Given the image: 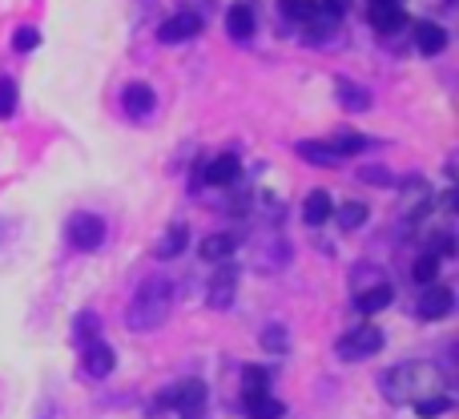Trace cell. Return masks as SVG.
I'll use <instances>...</instances> for the list:
<instances>
[{
	"label": "cell",
	"mask_w": 459,
	"mask_h": 419,
	"mask_svg": "<svg viewBox=\"0 0 459 419\" xmlns=\"http://www.w3.org/2000/svg\"><path fill=\"white\" fill-rule=\"evenodd\" d=\"M169 310H174V283H169L166 275H150L134 291V299H129L126 327L129 331L150 335V331H158V327L166 323Z\"/></svg>",
	"instance_id": "cell-2"
},
{
	"label": "cell",
	"mask_w": 459,
	"mask_h": 419,
	"mask_svg": "<svg viewBox=\"0 0 459 419\" xmlns=\"http://www.w3.org/2000/svg\"><path fill=\"white\" fill-rule=\"evenodd\" d=\"M391 299H395V291H391V283H375V286H363V291H355V310L359 315H379V310L391 307Z\"/></svg>",
	"instance_id": "cell-11"
},
{
	"label": "cell",
	"mask_w": 459,
	"mask_h": 419,
	"mask_svg": "<svg viewBox=\"0 0 459 419\" xmlns=\"http://www.w3.org/2000/svg\"><path fill=\"white\" fill-rule=\"evenodd\" d=\"M234 294H238V266L234 262H218L214 278L206 283V302L214 310H226L234 307Z\"/></svg>",
	"instance_id": "cell-6"
},
{
	"label": "cell",
	"mask_w": 459,
	"mask_h": 419,
	"mask_svg": "<svg viewBox=\"0 0 459 419\" xmlns=\"http://www.w3.org/2000/svg\"><path fill=\"white\" fill-rule=\"evenodd\" d=\"M81 367H85L93 380H105V375H113V367H117V355H113V347L97 335V339L81 343Z\"/></svg>",
	"instance_id": "cell-8"
},
{
	"label": "cell",
	"mask_w": 459,
	"mask_h": 419,
	"mask_svg": "<svg viewBox=\"0 0 459 419\" xmlns=\"http://www.w3.org/2000/svg\"><path fill=\"white\" fill-rule=\"evenodd\" d=\"M294 150H299V158H307L310 166H339L342 161V153L334 150V142H299Z\"/></svg>",
	"instance_id": "cell-18"
},
{
	"label": "cell",
	"mask_w": 459,
	"mask_h": 419,
	"mask_svg": "<svg viewBox=\"0 0 459 419\" xmlns=\"http://www.w3.org/2000/svg\"><path fill=\"white\" fill-rule=\"evenodd\" d=\"M323 8H331V13H347V8H351V0H323Z\"/></svg>",
	"instance_id": "cell-34"
},
{
	"label": "cell",
	"mask_w": 459,
	"mask_h": 419,
	"mask_svg": "<svg viewBox=\"0 0 459 419\" xmlns=\"http://www.w3.org/2000/svg\"><path fill=\"white\" fill-rule=\"evenodd\" d=\"M411 278H415V283H420V286L436 283V278H439V258H436V254H431V250H423L420 258H415V266H411Z\"/></svg>",
	"instance_id": "cell-27"
},
{
	"label": "cell",
	"mask_w": 459,
	"mask_h": 419,
	"mask_svg": "<svg viewBox=\"0 0 459 419\" xmlns=\"http://www.w3.org/2000/svg\"><path fill=\"white\" fill-rule=\"evenodd\" d=\"M161 404L182 412V419H206V383L202 380H182L178 388L161 391Z\"/></svg>",
	"instance_id": "cell-4"
},
{
	"label": "cell",
	"mask_w": 459,
	"mask_h": 419,
	"mask_svg": "<svg viewBox=\"0 0 459 419\" xmlns=\"http://www.w3.org/2000/svg\"><path fill=\"white\" fill-rule=\"evenodd\" d=\"M334 214V202L326 190H310L307 202H302V218H307V226H326Z\"/></svg>",
	"instance_id": "cell-17"
},
{
	"label": "cell",
	"mask_w": 459,
	"mask_h": 419,
	"mask_svg": "<svg viewBox=\"0 0 459 419\" xmlns=\"http://www.w3.org/2000/svg\"><path fill=\"white\" fill-rule=\"evenodd\" d=\"M186 242H190V230L182 226V222H174V226L166 230V234L158 238V246H153V254H158V258H178V254L186 250Z\"/></svg>",
	"instance_id": "cell-19"
},
{
	"label": "cell",
	"mask_w": 459,
	"mask_h": 419,
	"mask_svg": "<svg viewBox=\"0 0 459 419\" xmlns=\"http://www.w3.org/2000/svg\"><path fill=\"white\" fill-rule=\"evenodd\" d=\"M415 415L420 419H444L447 412H452V396H444V391H439V396H428V399H415Z\"/></svg>",
	"instance_id": "cell-23"
},
{
	"label": "cell",
	"mask_w": 459,
	"mask_h": 419,
	"mask_svg": "<svg viewBox=\"0 0 459 419\" xmlns=\"http://www.w3.org/2000/svg\"><path fill=\"white\" fill-rule=\"evenodd\" d=\"M202 32V16L198 13H174L166 24H161V45H182V40H190V37H198Z\"/></svg>",
	"instance_id": "cell-9"
},
{
	"label": "cell",
	"mask_w": 459,
	"mask_h": 419,
	"mask_svg": "<svg viewBox=\"0 0 459 419\" xmlns=\"http://www.w3.org/2000/svg\"><path fill=\"white\" fill-rule=\"evenodd\" d=\"M89 339H97V315L93 310H81L77 319H73V343H89Z\"/></svg>",
	"instance_id": "cell-28"
},
{
	"label": "cell",
	"mask_w": 459,
	"mask_h": 419,
	"mask_svg": "<svg viewBox=\"0 0 459 419\" xmlns=\"http://www.w3.org/2000/svg\"><path fill=\"white\" fill-rule=\"evenodd\" d=\"M238 250V238L234 234H206L198 246V258L202 262H230Z\"/></svg>",
	"instance_id": "cell-15"
},
{
	"label": "cell",
	"mask_w": 459,
	"mask_h": 419,
	"mask_svg": "<svg viewBox=\"0 0 459 419\" xmlns=\"http://www.w3.org/2000/svg\"><path fill=\"white\" fill-rule=\"evenodd\" d=\"M359 182H367V186H395V178H391L387 170H379V166H367V170H359Z\"/></svg>",
	"instance_id": "cell-33"
},
{
	"label": "cell",
	"mask_w": 459,
	"mask_h": 419,
	"mask_svg": "<svg viewBox=\"0 0 459 419\" xmlns=\"http://www.w3.org/2000/svg\"><path fill=\"white\" fill-rule=\"evenodd\" d=\"M375 4H399V0H371V8H375Z\"/></svg>",
	"instance_id": "cell-35"
},
{
	"label": "cell",
	"mask_w": 459,
	"mask_h": 419,
	"mask_svg": "<svg viewBox=\"0 0 459 419\" xmlns=\"http://www.w3.org/2000/svg\"><path fill=\"white\" fill-rule=\"evenodd\" d=\"M299 29L307 32L310 40H318V45H323V40L339 37V13H331V8H315V16H310V21H302Z\"/></svg>",
	"instance_id": "cell-13"
},
{
	"label": "cell",
	"mask_w": 459,
	"mask_h": 419,
	"mask_svg": "<svg viewBox=\"0 0 459 419\" xmlns=\"http://www.w3.org/2000/svg\"><path fill=\"white\" fill-rule=\"evenodd\" d=\"M407 24V13L399 4H375L371 8V29L379 32V37H391V32H399Z\"/></svg>",
	"instance_id": "cell-16"
},
{
	"label": "cell",
	"mask_w": 459,
	"mask_h": 419,
	"mask_svg": "<svg viewBox=\"0 0 459 419\" xmlns=\"http://www.w3.org/2000/svg\"><path fill=\"white\" fill-rule=\"evenodd\" d=\"M121 105H126V113L129 118H150L153 113V105H158V93H153L145 81H134V85H126V93H121Z\"/></svg>",
	"instance_id": "cell-10"
},
{
	"label": "cell",
	"mask_w": 459,
	"mask_h": 419,
	"mask_svg": "<svg viewBox=\"0 0 459 419\" xmlns=\"http://www.w3.org/2000/svg\"><path fill=\"white\" fill-rule=\"evenodd\" d=\"M226 32L234 40H250L254 37V13H250V4H234L226 13Z\"/></svg>",
	"instance_id": "cell-21"
},
{
	"label": "cell",
	"mask_w": 459,
	"mask_h": 419,
	"mask_svg": "<svg viewBox=\"0 0 459 419\" xmlns=\"http://www.w3.org/2000/svg\"><path fill=\"white\" fill-rule=\"evenodd\" d=\"M334 150H339L342 158H351V153H363V150H367V137H359V134H339V137H334Z\"/></svg>",
	"instance_id": "cell-32"
},
{
	"label": "cell",
	"mask_w": 459,
	"mask_h": 419,
	"mask_svg": "<svg viewBox=\"0 0 459 419\" xmlns=\"http://www.w3.org/2000/svg\"><path fill=\"white\" fill-rule=\"evenodd\" d=\"M334 218H339V226H342V230H359V226H367L371 210H367L363 202H347V206L334 210Z\"/></svg>",
	"instance_id": "cell-26"
},
{
	"label": "cell",
	"mask_w": 459,
	"mask_h": 419,
	"mask_svg": "<svg viewBox=\"0 0 459 419\" xmlns=\"http://www.w3.org/2000/svg\"><path fill=\"white\" fill-rule=\"evenodd\" d=\"M16 113V81L0 77V121H8Z\"/></svg>",
	"instance_id": "cell-31"
},
{
	"label": "cell",
	"mask_w": 459,
	"mask_h": 419,
	"mask_svg": "<svg viewBox=\"0 0 459 419\" xmlns=\"http://www.w3.org/2000/svg\"><path fill=\"white\" fill-rule=\"evenodd\" d=\"M379 351H383V331L375 323L351 327V331L342 335L339 343H334V355H339L342 363H363V359L379 355Z\"/></svg>",
	"instance_id": "cell-3"
},
{
	"label": "cell",
	"mask_w": 459,
	"mask_h": 419,
	"mask_svg": "<svg viewBox=\"0 0 459 419\" xmlns=\"http://www.w3.org/2000/svg\"><path fill=\"white\" fill-rule=\"evenodd\" d=\"M65 238H69L77 250H97L105 242V222L97 214H73L69 226H65Z\"/></svg>",
	"instance_id": "cell-5"
},
{
	"label": "cell",
	"mask_w": 459,
	"mask_h": 419,
	"mask_svg": "<svg viewBox=\"0 0 459 419\" xmlns=\"http://www.w3.org/2000/svg\"><path fill=\"white\" fill-rule=\"evenodd\" d=\"M452 307H455L452 286H444V283H428V286H423L420 307H415V315H420L423 323H439V319L452 315Z\"/></svg>",
	"instance_id": "cell-7"
},
{
	"label": "cell",
	"mask_w": 459,
	"mask_h": 419,
	"mask_svg": "<svg viewBox=\"0 0 459 419\" xmlns=\"http://www.w3.org/2000/svg\"><path fill=\"white\" fill-rule=\"evenodd\" d=\"M379 391L387 404H415V399H428L444 391V371L436 363H423V359H407L395 363L379 375Z\"/></svg>",
	"instance_id": "cell-1"
},
{
	"label": "cell",
	"mask_w": 459,
	"mask_h": 419,
	"mask_svg": "<svg viewBox=\"0 0 459 419\" xmlns=\"http://www.w3.org/2000/svg\"><path fill=\"white\" fill-rule=\"evenodd\" d=\"M415 48H420V53H428V57H439L447 48V29H444V24H436V21L415 24Z\"/></svg>",
	"instance_id": "cell-14"
},
{
	"label": "cell",
	"mask_w": 459,
	"mask_h": 419,
	"mask_svg": "<svg viewBox=\"0 0 459 419\" xmlns=\"http://www.w3.org/2000/svg\"><path fill=\"white\" fill-rule=\"evenodd\" d=\"M258 343H262L266 351H274V355H286V351H290V335H286V327H278V323L262 327Z\"/></svg>",
	"instance_id": "cell-25"
},
{
	"label": "cell",
	"mask_w": 459,
	"mask_h": 419,
	"mask_svg": "<svg viewBox=\"0 0 459 419\" xmlns=\"http://www.w3.org/2000/svg\"><path fill=\"white\" fill-rule=\"evenodd\" d=\"M315 0H282V16L286 21H294V24H302V21H310L315 16Z\"/></svg>",
	"instance_id": "cell-29"
},
{
	"label": "cell",
	"mask_w": 459,
	"mask_h": 419,
	"mask_svg": "<svg viewBox=\"0 0 459 419\" xmlns=\"http://www.w3.org/2000/svg\"><path fill=\"white\" fill-rule=\"evenodd\" d=\"M334 89H339V101H342V109H351V113H359V109H367V105H371V97H367V89H359L355 81H347V77H339V81H334Z\"/></svg>",
	"instance_id": "cell-22"
},
{
	"label": "cell",
	"mask_w": 459,
	"mask_h": 419,
	"mask_svg": "<svg viewBox=\"0 0 459 419\" xmlns=\"http://www.w3.org/2000/svg\"><path fill=\"white\" fill-rule=\"evenodd\" d=\"M242 404H246V415L250 419H282V412H286L270 391H262V396H242Z\"/></svg>",
	"instance_id": "cell-20"
},
{
	"label": "cell",
	"mask_w": 459,
	"mask_h": 419,
	"mask_svg": "<svg viewBox=\"0 0 459 419\" xmlns=\"http://www.w3.org/2000/svg\"><path fill=\"white\" fill-rule=\"evenodd\" d=\"M270 391V371L266 367H242V396H262Z\"/></svg>",
	"instance_id": "cell-24"
},
{
	"label": "cell",
	"mask_w": 459,
	"mask_h": 419,
	"mask_svg": "<svg viewBox=\"0 0 459 419\" xmlns=\"http://www.w3.org/2000/svg\"><path fill=\"white\" fill-rule=\"evenodd\" d=\"M238 158L234 153H218V158H210L206 166H202V182L206 186H234L238 182Z\"/></svg>",
	"instance_id": "cell-12"
},
{
	"label": "cell",
	"mask_w": 459,
	"mask_h": 419,
	"mask_svg": "<svg viewBox=\"0 0 459 419\" xmlns=\"http://www.w3.org/2000/svg\"><path fill=\"white\" fill-rule=\"evenodd\" d=\"M37 45H40V29H32V24H21V29L13 32V48H16V53H32Z\"/></svg>",
	"instance_id": "cell-30"
}]
</instances>
